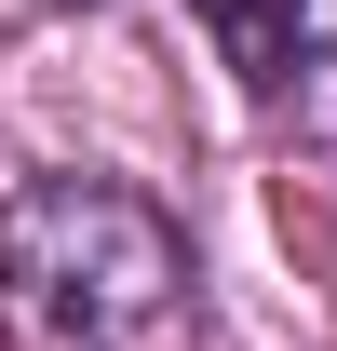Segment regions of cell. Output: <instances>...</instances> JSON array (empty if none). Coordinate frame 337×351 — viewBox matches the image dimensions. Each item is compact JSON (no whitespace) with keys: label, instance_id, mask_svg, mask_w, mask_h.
Wrapping results in <instances>:
<instances>
[{"label":"cell","instance_id":"1","mask_svg":"<svg viewBox=\"0 0 337 351\" xmlns=\"http://www.w3.org/2000/svg\"><path fill=\"white\" fill-rule=\"evenodd\" d=\"M0 338L14 351H203L189 230L122 176H27L0 203Z\"/></svg>","mask_w":337,"mask_h":351},{"label":"cell","instance_id":"2","mask_svg":"<svg viewBox=\"0 0 337 351\" xmlns=\"http://www.w3.org/2000/svg\"><path fill=\"white\" fill-rule=\"evenodd\" d=\"M284 82H297V122L337 149V0H297V41H284Z\"/></svg>","mask_w":337,"mask_h":351},{"label":"cell","instance_id":"3","mask_svg":"<svg viewBox=\"0 0 337 351\" xmlns=\"http://www.w3.org/2000/svg\"><path fill=\"white\" fill-rule=\"evenodd\" d=\"M216 54L243 68V82H284V41H297V0H203Z\"/></svg>","mask_w":337,"mask_h":351}]
</instances>
